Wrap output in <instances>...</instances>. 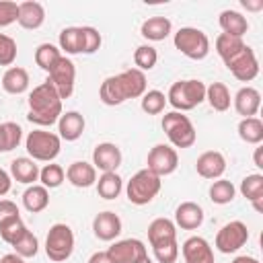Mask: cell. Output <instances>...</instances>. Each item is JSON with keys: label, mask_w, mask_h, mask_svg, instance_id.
Here are the masks:
<instances>
[{"label": "cell", "mask_w": 263, "mask_h": 263, "mask_svg": "<svg viewBox=\"0 0 263 263\" xmlns=\"http://www.w3.org/2000/svg\"><path fill=\"white\" fill-rule=\"evenodd\" d=\"M144 92H146V74L136 68H129L123 70L121 74L105 78L99 88V99L105 105L115 107L125 103L127 99H140Z\"/></svg>", "instance_id": "cell-1"}, {"label": "cell", "mask_w": 263, "mask_h": 263, "mask_svg": "<svg viewBox=\"0 0 263 263\" xmlns=\"http://www.w3.org/2000/svg\"><path fill=\"white\" fill-rule=\"evenodd\" d=\"M27 103H29L27 119L31 123H35V125H41V127L58 123L60 115L64 113L62 111V99H60V95L55 92V88H53V84L49 80L37 84L29 92Z\"/></svg>", "instance_id": "cell-2"}, {"label": "cell", "mask_w": 263, "mask_h": 263, "mask_svg": "<svg viewBox=\"0 0 263 263\" xmlns=\"http://www.w3.org/2000/svg\"><path fill=\"white\" fill-rule=\"evenodd\" d=\"M203 101H205V84L197 78L179 80V82L171 84L168 95H166V103H171V107L179 113L191 111L197 105H201Z\"/></svg>", "instance_id": "cell-3"}, {"label": "cell", "mask_w": 263, "mask_h": 263, "mask_svg": "<svg viewBox=\"0 0 263 263\" xmlns=\"http://www.w3.org/2000/svg\"><path fill=\"white\" fill-rule=\"evenodd\" d=\"M25 148H27L29 158H33L35 162L37 160L39 162H53L62 150V140L53 132L33 129L25 138Z\"/></svg>", "instance_id": "cell-4"}, {"label": "cell", "mask_w": 263, "mask_h": 263, "mask_svg": "<svg viewBox=\"0 0 263 263\" xmlns=\"http://www.w3.org/2000/svg\"><path fill=\"white\" fill-rule=\"evenodd\" d=\"M162 132L166 134L168 142L175 148H191L197 140V132L191 123V119L179 111H171L162 115Z\"/></svg>", "instance_id": "cell-5"}, {"label": "cell", "mask_w": 263, "mask_h": 263, "mask_svg": "<svg viewBox=\"0 0 263 263\" xmlns=\"http://www.w3.org/2000/svg\"><path fill=\"white\" fill-rule=\"evenodd\" d=\"M162 181L148 168L138 171L125 185V195L134 205H146L160 193Z\"/></svg>", "instance_id": "cell-6"}, {"label": "cell", "mask_w": 263, "mask_h": 263, "mask_svg": "<svg viewBox=\"0 0 263 263\" xmlns=\"http://www.w3.org/2000/svg\"><path fill=\"white\" fill-rule=\"evenodd\" d=\"M175 47L189 60H203L210 53V39L201 29L181 27L173 37Z\"/></svg>", "instance_id": "cell-7"}, {"label": "cell", "mask_w": 263, "mask_h": 263, "mask_svg": "<svg viewBox=\"0 0 263 263\" xmlns=\"http://www.w3.org/2000/svg\"><path fill=\"white\" fill-rule=\"evenodd\" d=\"M74 253V232L68 224H53L47 232V238H45V255L55 261V263H62L66 259H70V255Z\"/></svg>", "instance_id": "cell-8"}, {"label": "cell", "mask_w": 263, "mask_h": 263, "mask_svg": "<svg viewBox=\"0 0 263 263\" xmlns=\"http://www.w3.org/2000/svg\"><path fill=\"white\" fill-rule=\"evenodd\" d=\"M247 240H249V228H247V224L240 222V220H232V222L224 224L218 230L214 245H216V249L220 253L230 255V253H236L240 247H245Z\"/></svg>", "instance_id": "cell-9"}, {"label": "cell", "mask_w": 263, "mask_h": 263, "mask_svg": "<svg viewBox=\"0 0 263 263\" xmlns=\"http://www.w3.org/2000/svg\"><path fill=\"white\" fill-rule=\"evenodd\" d=\"M146 168L150 173H154L156 177H166V175H173L179 166V154L173 146L168 144H156L150 148L148 152V158H146Z\"/></svg>", "instance_id": "cell-10"}, {"label": "cell", "mask_w": 263, "mask_h": 263, "mask_svg": "<svg viewBox=\"0 0 263 263\" xmlns=\"http://www.w3.org/2000/svg\"><path fill=\"white\" fill-rule=\"evenodd\" d=\"M55 92L60 95V99H70L74 92V82H76V66L72 60H68L66 55L60 58V62L49 70V78H47Z\"/></svg>", "instance_id": "cell-11"}, {"label": "cell", "mask_w": 263, "mask_h": 263, "mask_svg": "<svg viewBox=\"0 0 263 263\" xmlns=\"http://www.w3.org/2000/svg\"><path fill=\"white\" fill-rule=\"evenodd\" d=\"M224 66H226V68L232 72V76H234L236 80H240V82H251V80H255L257 74H259V60H257L255 51H253L249 45H245L242 51H238L234 58H230L228 62H224Z\"/></svg>", "instance_id": "cell-12"}, {"label": "cell", "mask_w": 263, "mask_h": 263, "mask_svg": "<svg viewBox=\"0 0 263 263\" xmlns=\"http://www.w3.org/2000/svg\"><path fill=\"white\" fill-rule=\"evenodd\" d=\"M107 255L113 263H142L148 257V251L142 240L138 238H123L113 242L107 249Z\"/></svg>", "instance_id": "cell-13"}, {"label": "cell", "mask_w": 263, "mask_h": 263, "mask_svg": "<svg viewBox=\"0 0 263 263\" xmlns=\"http://www.w3.org/2000/svg\"><path fill=\"white\" fill-rule=\"evenodd\" d=\"M121 164V150L113 142H101L92 150V166L103 173H115Z\"/></svg>", "instance_id": "cell-14"}, {"label": "cell", "mask_w": 263, "mask_h": 263, "mask_svg": "<svg viewBox=\"0 0 263 263\" xmlns=\"http://www.w3.org/2000/svg\"><path fill=\"white\" fill-rule=\"evenodd\" d=\"M195 171H197L199 177L216 181V179H220V177L224 175V171H226V158H224V154L218 152V150H208V152H203V154L197 156V160H195Z\"/></svg>", "instance_id": "cell-15"}, {"label": "cell", "mask_w": 263, "mask_h": 263, "mask_svg": "<svg viewBox=\"0 0 263 263\" xmlns=\"http://www.w3.org/2000/svg\"><path fill=\"white\" fill-rule=\"evenodd\" d=\"M92 232L99 240H105V242L115 240L121 234V218L111 210L99 212L92 220Z\"/></svg>", "instance_id": "cell-16"}, {"label": "cell", "mask_w": 263, "mask_h": 263, "mask_svg": "<svg viewBox=\"0 0 263 263\" xmlns=\"http://www.w3.org/2000/svg\"><path fill=\"white\" fill-rule=\"evenodd\" d=\"M185 263H214V251L203 236H189L181 247Z\"/></svg>", "instance_id": "cell-17"}, {"label": "cell", "mask_w": 263, "mask_h": 263, "mask_svg": "<svg viewBox=\"0 0 263 263\" xmlns=\"http://www.w3.org/2000/svg\"><path fill=\"white\" fill-rule=\"evenodd\" d=\"M84 127H86V121L78 111H66L58 119V132H60L58 136L60 140H66V142H76L84 134Z\"/></svg>", "instance_id": "cell-18"}, {"label": "cell", "mask_w": 263, "mask_h": 263, "mask_svg": "<svg viewBox=\"0 0 263 263\" xmlns=\"http://www.w3.org/2000/svg\"><path fill=\"white\" fill-rule=\"evenodd\" d=\"M203 224V210L195 201H183L175 210V226L183 230H195Z\"/></svg>", "instance_id": "cell-19"}, {"label": "cell", "mask_w": 263, "mask_h": 263, "mask_svg": "<svg viewBox=\"0 0 263 263\" xmlns=\"http://www.w3.org/2000/svg\"><path fill=\"white\" fill-rule=\"evenodd\" d=\"M16 23L23 29H29V31L39 29L45 23V8H43V4L35 2V0L21 2L18 4V18H16Z\"/></svg>", "instance_id": "cell-20"}, {"label": "cell", "mask_w": 263, "mask_h": 263, "mask_svg": "<svg viewBox=\"0 0 263 263\" xmlns=\"http://www.w3.org/2000/svg\"><path fill=\"white\" fill-rule=\"evenodd\" d=\"M232 103H234L236 113L242 115V119L245 117H255L259 107H261V92L257 88H253V86H242L234 95Z\"/></svg>", "instance_id": "cell-21"}, {"label": "cell", "mask_w": 263, "mask_h": 263, "mask_svg": "<svg viewBox=\"0 0 263 263\" xmlns=\"http://www.w3.org/2000/svg\"><path fill=\"white\" fill-rule=\"evenodd\" d=\"M66 179L78 187V189H86L90 185L97 183V168L90 164V162H84V160H76L72 162L68 168H66Z\"/></svg>", "instance_id": "cell-22"}, {"label": "cell", "mask_w": 263, "mask_h": 263, "mask_svg": "<svg viewBox=\"0 0 263 263\" xmlns=\"http://www.w3.org/2000/svg\"><path fill=\"white\" fill-rule=\"evenodd\" d=\"M10 177L23 185H35V181H39V166L29 156L14 158L10 162Z\"/></svg>", "instance_id": "cell-23"}, {"label": "cell", "mask_w": 263, "mask_h": 263, "mask_svg": "<svg viewBox=\"0 0 263 263\" xmlns=\"http://www.w3.org/2000/svg\"><path fill=\"white\" fill-rule=\"evenodd\" d=\"M177 240V226L168 218H156L148 224V242L150 247Z\"/></svg>", "instance_id": "cell-24"}, {"label": "cell", "mask_w": 263, "mask_h": 263, "mask_svg": "<svg viewBox=\"0 0 263 263\" xmlns=\"http://www.w3.org/2000/svg\"><path fill=\"white\" fill-rule=\"evenodd\" d=\"M218 23H220V29L224 35H230V37H240L249 31V21L247 16H242L238 10H222L220 16H218Z\"/></svg>", "instance_id": "cell-25"}, {"label": "cell", "mask_w": 263, "mask_h": 263, "mask_svg": "<svg viewBox=\"0 0 263 263\" xmlns=\"http://www.w3.org/2000/svg\"><path fill=\"white\" fill-rule=\"evenodd\" d=\"M171 31H173V23L166 16H150L140 27L142 37L148 41H162L171 35Z\"/></svg>", "instance_id": "cell-26"}, {"label": "cell", "mask_w": 263, "mask_h": 263, "mask_svg": "<svg viewBox=\"0 0 263 263\" xmlns=\"http://www.w3.org/2000/svg\"><path fill=\"white\" fill-rule=\"evenodd\" d=\"M240 193L247 197L257 212H263V175L253 173L240 181Z\"/></svg>", "instance_id": "cell-27"}, {"label": "cell", "mask_w": 263, "mask_h": 263, "mask_svg": "<svg viewBox=\"0 0 263 263\" xmlns=\"http://www.w3.org/2000/svg\"><path fill=\"white\" fill-rule=\"evenodd\" d=\"M2 88L8 95H23L29 88V72L21 66H10L2 74Z\"/></svg>", "instance_id": "cell-28"}, {"label": "cell", "mask_w": 263, "mask_h": 263, "mask_svg": "<svg viewBox=\"0 0 263 263\" xmlns=\"http://www.w3.org/2000/svg\"><path fill=\"white\" fill-rule=\"evenodd\" d=\"M23 205L31 214H39L49 205V191L43 185H29L23 193Z\"/></svg>", "instance_id": "cell-29"}, {"label": "cell", "mask_w": 263, "mask_h": 263, "mask_svg": "<svg viewBox=\"0 0 263 263\" xmlns=\"http://www.w3.org/2000/svg\"><path fill=\"white\" fill-rule=\"evenodd\" d=\"M238 138L247 144H253V146H259L263 142V121L259 117H245L238 121Z\"/></svg>", "instance_id": "cell-30"}, {"label": "cell", "mask_w": 263, "mask_h": 263, "mask_svg": "<svg viewBox=\"0 0 263 263\" xmlns=\"http://www.w3.org/2000/svg\"><path fill=\"white\" fill-rule=\"evenodd\" d=\"M205 101L210 103V107L214 111H228L230 109V90L224 82H212L210 86H205Z\"/></svg>", "instance_id": "cell-31"}, {"label": "cell", "mask_w": 263, "mask_h": 263, "mask_svg": "<svg viewBox=\"0 0 263 263\" xmlns=\"http://www.w3.org/2000/svg\"><path fill=\"white\" fill-rule=\"evenodd\" d=\"M95 185H97L99 197H103V199H115V197H119V193L123 189V179L117 173H103Z\"/></svg>", "instance_id": "cell-32"}, {"label": "cell", "mask_w": 263, "mask_h": 263, "mask_svg": "<svg viewBox=\"0 0 263 263\" xmlns=\"http://www.w3.org/2000/svg\"><path fill=\"white\" fill-rule=\"evenodd\" d=\"M27 230H29V228L25 226V222H23L21 216H12V218L0 222V238H2L4 242H8L10 247H14V245L23 238V234H25Z\"/></svg>", "instance_id": "cell-33"}, {"label": "cell", "mask_w": 263, "mask_h": 263, "mask_svg": "<svg viewBox=\"0 0 263 263\" xmlns=\"http://www.w3.org/2000/svg\"><path fill=\"white\" fill-rule=\"evenodd\" d=\"M60 51L68 55L82 53V27H66L60 33Z\"/></svg>", "instance_id": "cell-34"}, {"label": "cell", "mask_w": 263, "mask_h": 263, "mask_svg": "<svg viewBox=\"0 0 263 263\" xmlns=\"http://www.w3.org/2000/svg\"><path fill=\"white\" fill-rule=\"evenodd\" d=\"M23 140V129L14 121H4L0 123V152H10L14 150Z\"/></svg>", "instance_id": "cell-35"}, {"label": "cell", "mask_w": 263, "mask_h": 263, "mask_svg": "<svg viewBox=\"0 0 263 263\" xmlns=\"http://www.w3.org/2000/svg\"><path fill=\"white\" fill-rule=\"evenodd\" d=\"M245 45L247 43L240 37H230V35H224V33H220L216 37V51L222 58V62H228L230 58H234L238 51L245 49Z\"/></svg>", "instance_id": "cell-36"}, {"label": "cell", "mask_w": 263, "mask_h": 263, "mask_svg": "<svg viewBox=\"0 0 263 263\" xmlns=\"http://www.w3.org/2000/svg\"><path fill=\"white\" fill-rule=\"evenodd\" d=\"M60 58H62V51H60V47H55L53 43H41V45L35 49V64H37L41 70H45L47 74H49V70L60 62Z\"/></svg>", "instance_id": "cell-37"}, {"label": "cell", "mask_w": 263, "mask_h": 263, "mask_svg": "<svg viewBox=\"0 0 263 263\" xmlns=\"http://www.w3.org/2000/svg\"><path fill=\"white\" fill-rule=\"evenodd\" d=\"M234 195H236V187L230 181H226V179H216L210 185V199L214 203H218V205L230 203L234 199Z\"/></svg>", "instance_id": "cell-38"}, {"label": "cell", "mask_w": 263, "mask_h": 263, "mask_svg": "<svg viewBox=\"0 0 263 263\" xmlns=\"http://www.w3.org/2000/svg\"><path fill=\"white\" fill-rule=\"evenodd\" d=\"M164 105H166V97L164 92L152 88V90H146L142 97H140V107L144 113L148 115H160L164 111Z\"/></svg>", "instance_id": "cell-39"}, {"label": "cell", "mask_w": 263, "mask_h": 263, "mask_svg": "<svg viewBox=\"0 0 263 263\" xmlns=\"http://www.w3.org/2000/svg\"><path fill=\"white\" fill-rule=\"evenodd\" d=\"M66 179V171L55 164V162H47L43 168H39V181L45 189H58Z\"/></svg>", "instance_id": "cell-40"}, {"label": "cell", "mask_w": 263, "mask_h": 263, "mask_svg": "<svg viewBox=\"0 0 263 263\" xmlns=\"http://www.w3.org/2000/svg\"><path fill=\"white\" fill-rule=\"evenodd\" d=\"M156 62H158V51L152 45H140V47H136V51H134L136 70H140V72L152 70L156 66Z\"/></svg>", "instance_id": "cell-41"}, {"label": "cell", "mask_w": 263, "mask_h": 263, "mask_svg": "<svg viewBox=\"0 0 263 263\" xmlns=\"http://www.w3.org/2000/svg\"><path fill=\"white\" fill-rule=\"evenodd\" d=\"M37 251H39V240H37V236H35L31 230H27V232L23 234V238L14 245V253H16L18 257H23V259L35 257Z\"/></svg>", "instance_id": "cell-42"}, {"label": "cell", "mask_w": 263, "mask_h": 263, "mask_svg": "<svg viewBox=\"0 0 263 263\" xmlns=\"http://www.w3.org/2000/svg\"><path fill=\"white\" fill-rule=\"evenodd\" d=\"M152 251H154V257H156L158 263H175L177 257H179V245H177V240L156 245V247H152Z\"/></svg>", "instance_id": "cell-43"}, {"label": "cell", "mask_w": 263, "mask_h": 263, "mask_svg": "<svg viewBox=\"0 0 263 263\" xmlns=\"http://www.w3.org/2000/svg\"><path fill=\"white\" fill-rule=\"evenodd\" d=\"M16 60V41L0 33V66H12Z\"/></svg>", "instance_id": "cell-44"}, {"label": "cell", "mask_w": 263, "mask_h": 263, "mask_svg": "<svg viewBox=\"0 0 263 263\" xmlns=\"http://www.w3.org/2000/svg\"><path fill=\"white\" fill-rule=\"evenodd\" d=\"M101 33L95 27H82V53H95L101 49Z\"/></svg>", "instance_id": "cell-45"}, {"label": "cell", "mask_w": 263, "mask_h": 263, "mask_svg": "<svg viewBox=\"0 0 263 263\" xmlns=\"http://www.w3.org/2000/svg\"><path fill=\"white\" fill-rule=\"evenodd\" d=\"M18 18V4L12 0H0V29L16 23Z\"/></svg>", "instance_id": "cell-46"}, {"label": "cell", "mask_w": 263, "mask_h": 263, "mask_svg": "<svg viewBox=\"0 0 263 263\" xmlns=\"http://www.w3.org/2000/svg\"><path fill=\"white\" fill-rule=\"evenodd\" d=\"M12 216H21L18 214V205L10 199H0V222L12 218Z\"/></svg>", "instance_id": "cell-47"}, {"label": "cell", "mask_w": 263, "mask_h": 263, "mask_svg": "<svg viewBox=\"0 0 263 263\" xmlns=\"http://www.w3.org/2000/svg\"><path fill=\"white\" fill-rule=\"evenodd\" d=\"M10 187H12V177L4 168H0V197H4L10 191Z\"/></svg>", "instance_id": "cell-48"}, {"label": "cell", "mask_w": 263, "mask_h": 263, "mask_svg": "<svg viewBox=\"0 0 263 263\" xmlns=\"http://www.w3.org/2000/svg\"><path fill=\"white\" fill-rule=\"evenodd\" d=\"M88 263H113V261H111V257L107 255V251H97V253L90 255Z\"/></svg>", "instance_id": "cell-49"}, {"label": "cell", "mask_w": 263, "mask_h": 263, "mask_svg": "<svg viewBox=\"0 0 263 263\" xmlns=\"http://www.w3.org/2000/svg\"><path fill=\"white\" fill-rule=\"evenodd\" d=\"M247 10H261L263 8V0H242L240 2Z\"/></svg>", "instance_id": "cell-50"}, {"label": "cell", "mask_w": 263, "mask_h": 263, "mask_svg": "<svg viewBox=\"0 0 263 263\" xmlns=\"http://www.w3.org/2000/svg\"><path fill=\"white\" fill-rule=\"evenodd\" d=\"M0 263H25V259H23V257H18L16 253H8V255L0 257Z\"/></svg>", "instance_id": "cell-51"}, {"label": "cell", "mask_w": 263, "mask_h": 263, "mask_svg": "<svg viewBox=\"0 0 263 263\" xmlns=\"http://www.w3.org/2000/svg\"><path fill=\"white\" fill-rule=\"evenodd\" d=\"M253 160H255V166H257V168H263V148H261V146H257V148H255Z\"/></svg>", "instance_id": "cell-52"}, {"label": "cell", "mask_w": 263, "mask_h": 263, "mask_svg": "<svg viewBox=\"0 0 263 263\" xmlns=\"http://www.w3.org/2000/svg\"><path fill=\"white\" fill-rule=\"evenodd\" d=\"M232 263H261V261L255 259V257H249V255H238V257L232 259Z\"/></svg>", "instance_id": "cell-53"}, {"label": "cell", "mask_w": 263, "mask_h": 263, "mask_svg": "<svg viewBox=\"0 0 263 263\" xmlns=\"http://www.w3.org/2000/svg\"><path fill=\"white\" fill-rule=\"evenodd\" d=\"M142 263H152V259H150V257H146V259H144Z\"/></svg>", "instance_id": "cell-54"}]
</instances>
